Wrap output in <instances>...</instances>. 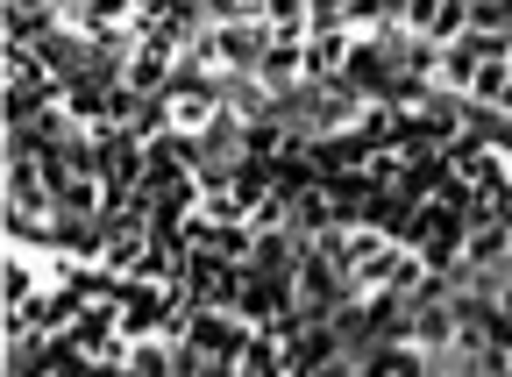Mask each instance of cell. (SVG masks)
<instances>
[{
  "label": "cell",
  "instance_id": "cell-5",
  "mask_svg": "<svg viewBox=\"0 0 512 377\" xmlns=\"http://www.w3.org/2000/svg\"><path fill=\"white\" fill-rule=\"evenodd\" d=\"M335 57H342V43H335V36H320V43H313V57H306V65H313V72H328V65H335Z\"/></svg>",
  "mask_w": 512,
  "mask_h": 377
},
{
  "label": "cell",
  "instance_id": "cell-2",
  "mask_svg": "<svg viewBox=\"0 0 512 377\" xmlns=\"http://www.w3.org/2000/svg\"><path fill=\"white\" fill-rule=\"evenodd\" d=\"M498 249H512V235H498V228H484V235H470V249H463V257H470V264H491V257H498Z\"/></svg>",
  "mask_w": 512,
  "mask_h": 377
},
{
  "label": "cell",
  "instance_id": "cell-1",
  "mask_svg": "<svg viewBox=\"0 0 512 377\" xmlns=\"http://www.w3.org/2000/svg\"><path fill=\"white\" fill-rule=\"evenodd\" d=\"M477 65H484L477 36H463V43H448V50H441V79H448V86H463V93L477 86Z\"/></svg>",
  "mask_w": 512,
  "mask_h": 377
},
{
  "label": "cell",
  "instance_id": "cell-3",
  "mask_svg": "<svg viewBox=\"0 0 512 377\" xmlns=\"http://www.w3.org/2000/svg\"><path fill=\"white\" fill-rule=\"evenodd\" d=\"M420 342H427V349L448 342V313H420Z\"/></svg>",
  "mask_w": 512,
  "mask_h": 377
},
{
  "label": "cell",
  "instance_id": "cell-4",
  "mask_svg": "<svg viewBox=\"0 0 512 377\" xmlns=\"http://www.w3.org/2000/svg\"><path fill=\"white\" fill-rule=\"evenodd\" d=\"M171 114H178V129H207V100H178Z\"/></svg>",
  "mask_w": 512,
  "mask_h": 377
}]
</instances>
